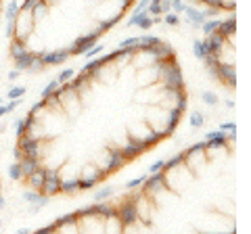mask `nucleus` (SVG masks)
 Returning <instances> with one entry per match:
<instances>
[{
  "label": "nucleus",
  "instance_id": "f257e3e1",
  "mask_svg": "<svg viewBox=\"0 0 251 234\" xmlns=\"http://www.w3.org/2000/svg\"><path fill=\"white\" fill-rule=\"evenodd\" d=\"M44 184H42V188L46 197H52V194H59L61 192V174H59V169H52V167H44Z\"/></svg>",
  "mask_w": 251,
  "mask_h": 234
},
{
  "label": "nucleus",
  "instance_id": "20e7f679",
  "mask_svg": "<svg viewBox=\"0 0 251 234\" xmlns=\"http://www.w3.org/2000/svg\"><path fill=\"white\" fill-rule=\"evenodd\" d=\"M99 38H100V34H99V32H94V34H88V36L77 38V40L74 42V46H72V48H69V54H84L86 50L90 48L92 44H97V42H99Z\"/></svg>",
  "mask_w": 251,
  "mask_h": 234
},
{
  "label": "nucleus",
  "instance_id": "39448f33",
  "mask_svg": "<svg viewBox=\"0 0 251 234\" xmlns=\"http://www.w3.org/2000/svg\"><path fill=\"white\" fill-rule=\"evenodd\" d=\"M17 146L21 149V153H23V155H40V140L34 138V136L23 134V136L19 138Z\"/></svg>",
  "mask_w": 251,
  "mask_h": 234
},
{
  "label": "nucleus",
  "instance_id": "a19ab883",
  "mask_svg": "<svg viewBox=\"0 0 251 234\" xmlns=\"http://www.w3.org/2000/svg\"><path fill=\"white\" fill-rule=\"evenodd\" d=\"M159 9H161V13H168V11L172 9V2H170V0H161Z\"/></svg>",
  "mask_w": 251,
  "mask_h": 234
},
{
  "label": "nucleus",
  "instance_id": "1a4fd4ad",
  "mask_svg": "<svg viewBox=\"0 0 251 234\" xmlns=\"http://www.w3.org/2000/svg\"><path fill=\"white\" fill-rule=\"evenodd\" d=\"M214 34H218L220 38H224L226 40V36H234L237 34V19L234 17H228V19H220V25L216 27V32Z\"/></svg>",
  "mask_w": 251,
  "mask_h": 234
},
{
  "label": "nucleus",
  "instance_id": "7c9ffc66",
  "mask_svg": "<svg viewBox=\"0 0 251 234\" xmlns=\"http://www.w3.org/2000/svg\"><path fill=\"white\" fill-rule=\"evenodd\" d=\"M186 157V155L184 153H178V155H174V157H172L170 161H166V165H163V169H172V167H174V165H178V163L180 161H182Z\"/></svg>",
  "mask_w": 251,
  "mask_h": 234
},
{
  "label": "nucleus",
  "instance_id": "ddd939ff",
  "mask_svg": "<svg viewBox=\"0 0 251 234\" xmlns=\"http://www.w3.org/2000/svg\"><path fill=\"white\" fill-rule=\"evenodd\" d=\"M44 178H46V174H44V167H38V169H34V171H31V174L27 176L29 188L40 190V188H42V184H44Z\"/></svg>",
  "mask_w": 251,
  "mask_h": 234
},
{
  "label": "nucleus",
  "instance_id": "f03ea898",
  "mask_svg": "<svg viewBox=\"0 0 251 234\" xmlns=\"http://www.w3.org/2000/svg\"><path fill=\"white\" fill-rule=\"evenodd\" d=\"M117 217L122 220V224L126 226H130V224H134L138 220V207H136V203L134 201H124L120 209H117Z\"/></svg>",
  "mask_w": 251,
  "mask_h": 234
},
{
  "label": "nucleus",
  "instance_id": "aec40b11",
  "mask_svg": "<svg viewBox=\"0 0 251 234\" xmlns=\"http://www.w3.org/2000/svg\"><path fill=\"white\" fill-rule=\"evenodd\" d=\"M17 15H19V2L17 0H9V6H6V21L17 19Z\"/></svg>",
  "mask_w": 251,
  "mask_h": 234
},
{
  "label": "nucleus",
  "instance_id": "f704fd0d",
  "mask_svg": "<svg viewBox=\"0 0 251 234\" xmlns=\"http://www.w3.org/2000/svg\"><path fill=\"white\" fill-rule=\"evenodd\" d=\"M220 130H222V132H230V134H237V123H234V121H224L222 126H220Z\"/></svg>",
  "mask_w": 251,
  "mask_h": 234
},
{
  "label": "nucleus",
  "instance_id": "4c0bfd02",
  "mask_svg": "<svg viewBox=\"0 0 251 234\" xmlns=\"http://www.w3.org/2000/svg\"><path fill=\"white\" fill-rule=\"evenodd\" d=\"M15 134H17V138H21L23 134H25V126H23V119L15 121Z\"/></svg>",
  "mask_w": 251,
  "mask_h": 234
},
{
  "label": "nucleus",
  "instance_id": "a18cd8bd",
  "mask_svg": "<svg viewBox=\"0 0 251 234\" xmlns=\"http://www.w3.org/2000/svg\"><path fill=\"white\" fill-rule=\"evenodd\" d=\"M170 2H182V0H170Z\"/></svg>",
  "mask_w": 251,
  "mask_h": 234
},
{
  "label": "nucleus",
  "instance_id": "0eeeda50",
  "mask_svg": "<svg viewBox=\"0 0 251 234\" xmlns=\"http://www.w3.org/2000/svg\"><path fill=\"white\" fill-rule=\"evenodd\" d=\"M203 46H205L207 54H218L220 57V50L224 48V38H220L218 34H209L203 38Z\"/></svg>",
  "mask_w": 251,
  "mask_h": 234
},
{
  "label": "nucleus",
  "instance_id": "2eb2a0df",
  "mask_svg": "<svg viewBox=\"0 0 251 234\" xmlns=\"http://www.w3.org/2000/svg\"><path fill=\"white\" fill-rule=\"evenodd\" d=\"M109 59H113L111 54H105V57H100V59H94V61H90V63H86V65H84L82 71H86V73H97V71H99V67H100V65H105Z\"/></svg>",
  "mask_w": 251,
  "mask_h": 234
},
{
  "label": "nucleus",
  "instance_id": "dca6fc26",
  "mask_svg": "<svg viewBox=\"0 0 251 234\" xmlns=\"http://www.w3.org/2000/svg\"><path fill=\"white\" fill-rule=\"evenodd\" d=\"M23 50H25V40H23V38L13 36V42H11V57L15 59V57H17V54H21Z\"/></svg>",
  "mask_w": 251,
  "mask_h": 234
},
{
  "label": "nucleus",
  "instance_id": "37998d69",
  "mask_svg": "<svg viewBox=\"0 0 251 234\" xmlns=\"http://www.w3.org/2000/svg\"><path fill=\"white\" fill-rule=\"evenodd\" d=\"M19 69H13V71H9V80H17V77H19Z\"/></svg>",
  "mask_w": 251,
  "mask_h": 234
},
{
  "label": "nucleus",
  "instance_id": "9d476101",
  "mask_svg": "<svg viewBox=\"0 0 251 234\" xmlns=\"http://www.w3.org/2000/svg\"><path fill=\"white\" fill-rule=\"evenodd\" d=\"M124 163H126L124 153L117 151V149H111V151H109V163L103 167V171H105V174H109V171H115L117 167H122Z\"/></svg>",
  "mask_w": 251,
  "mask_h": 234
},
{
  "label": "nucleus",
  "instance_id": "c03bdc74",
  "mask_svg": "<svg viewBox=\"0 0 251 234\" xmlns=\"http://www.w3.org/2000/svg\"><path fill=\"white\" fill-rule=\"evenodd\" d=\"M6 113H9V109H6V105H0V117L6 115Z\"/></svg>",
  "mask_w": 251,
  "mask_h": 234
},
{
  "label": "nucleus",
  "instance_id": "ea45409f",
  "mask_svg": "<svg viewBox=\"0 0 251 234\" xmlns=\"http://www.w3.org/2000/svg\"><path fill=\"white\" fill-rule=\"evenodd\" d=\"M149 2H151V0H140V2L136 4V9H134V13H143V11H147V6H149Z\"/></svg>",
  "mask_w": 251,
  "mask_h": 234
},
{
  "label": "nucleus",
  "instance_id": "4be33fe9",
  "mask_svg": "<svg viewBox=\"0 0 251 234\" xmlns=\"http://www.w3.org/2000/svg\"><path fill=\"white\" fill-rule=\"evenodd\" d=\"M191 128H203V123H205V117H203V113L201 111H193V115H191Z\"/></svg>",
  "mask_w": 251,
  "mask_h": 234
},
{
  "label": "nucleus",
  "instance_id": "5701e85b",
  "mask_svg": "<svg viewBox=\"0 0 251 234\" xmlns=\"http://www.w3.org/2000/svg\"><path fill=\"white\" fill-rule=\"evenodd\" d=\"M103 50H105V44H103V42H97V44H92L90 48L84 52V57H86V59H92V57H97V54L103 52Z\"/></svg>",
  "mask_w": 251,
  "mask_h": 234
},
{
  "label": "nucleus",
  "instance_id": "cd10ccee",
  "mask_svg": "<svg viewBox=\"0 0 251 234\" xmlns=\"http://www.w3.org/2000/svg\"><path fill=\"white\" fill-rule=\"evenodd\" d=\"M59 86H61V84H59L57 80H52V82H49V84H46V88L42 90V98H50V94H52V92H54V90H57V88H59Z\"/></svg>",
  "mask_w": 251,
  "mask_h": 234
},
{
  "label": "nucleus",
  "instance_id": "c85d7f7f",
  "mask_svg": "<svg viewBox=\"0 0 251 234\" xmlns=\"http://www.w3.org/2000/svg\"><path fill=\"white\" fill-rule=\"evenodd\" d=\"M74 75H75V69H63V71L59 73V77H57V82L59 84H65L67 80H72Z\"/></svg>",
  "mask_w": 251,
  "mask_h": 234
},
{
  "label": "nucleus",
  "instance_id": "473e14b6",
  "mask_svg": "<svg viewBox=\"0 0 251 234\" xmlns=\"http://www.w3.org/2000/svg\"><path fill=\"white\" fill-rule=\"evenodd\" d=\"M25 94V86H15V88H9V98H21Z\"/></svg>",
  "mask_w": 251,
  "mask_h": 234
},
{
  "label": "nucleus",
  "instance_id": "de8ad7c7",
  "mask_svg": "<svg viewBox=\"0 0 251 234\" xmlns=\"http://www.w3.org/2000/svg\"><path fill=\"white\" fill-rule=\"evenodd\" d=\"M0 103H2V100H0Z\"/></svg>",
  "mask_w": 251,
  "mask_h": 234
},
{
  "label": "nucleus",
  "instance_id": "423d86ee",
  "mask_svg": "<svg viewBox=\"0 0 251 234\" xmlns=\"http://www.w3.org/2000/svg\"><path fill=\"white\" fill-rule=\"evenodd\" d=\"M145 149H147V144L143 142V140H138V138H130V142L124 146V149H122V153H124L126 161H130V159L138 157L140 153H145Z\"/></svg>",
  "mask_w": 251,
  "mask_h": 234
},
{
  "label": "nucleus",
  "instance_id": "6ab92c4d",
  "mask_svg": "<svg viewBox=\"0 0 251 234\" xmlns=\"http://www.w3.org/2000/svg\"><path fill=\"white\" fill-rule=\"evenodd\" d=\"M136 27L145 29V32H147V29H151V27H153V19L149 17V13H147V11L140 13V19H138V23H136Z\"/></svg>",
  "mask_w": 251,
  "mask_h": 234
},
{
  "label": "nucleus",
  "instance_id": "9b49d317",
  "mask_svg": "<svg viewBox=\"0 0 251 234\" xmlns=\"http://www.w3.org/2000/svg\"><path fill=\"white\" fill-rule=\"evenodd\" d=\"M69 57L67 50H52V52H44L42 57V65H59V63H65Z\"/></svg>",
  "mask_w": 251,
  "mask_h": 234
},
{
  "label": "nucleus",
  "instance_id": "2f4dec72",
  "mask_svg": "<svg viewBox=\"0 0 251 234\" xmlns=\"http://www.w3.org/2000/svg\"><path fill=\"white\" fill-rule=\"evenodd\" d=\"M17 36V19H9L6 21V38Z\"/></svg>",
  "mask_w": 251,
  "mask_h": 234
},
{
  "label": "nucleus",
  "instance_id": "79ce46f5",
  "mask_svg": "<svg viewBox=\"0 0 251 234\" xmlns=\"http://www.w3.org/2000/svg\"><path fill=\"white\" fill-rule=\"evenodd\" d=\"M13 155H15V161H21V159H23V153H21V149H19V146H17V149L13 151Z\"/></svg>",
  "mask_w": 251,
  "mask_h": 234
},
{
  "label": "nucleus",
  "instance_id": "e433bc0d",
  "mask_svg": "<svg viewBox=\"0 0 251 234\" xmlns=\"http://www.w3.org/2000/svg\"><path fill=\"white\" fill-rule=\"evenodd\" d=\"M163 165H166V161L159 159V161H155L153 165L149 167V171H151V174H157V171H163Z\"/></svg>",
  "mask_w": 251,
  "mask_h": 234
},
{
  "label": "nucleus",
  "instance_id": "49530a36",
  "mask_svg": "<svg viewBox=\"0 0 251 234\" xmlns=\"http://www.w3.org/2000/svg\"><path fill=\"white\" fill-rule=\"evenodd\" d=\"M0 226H2V222H0Z\"/></svg>",
  "mask_w": 251,
  "mask_h": 234
},
{
  "label": "nucleus",
  "instance_id": "a211bd4d",
  "mask_svg": "<svg viewBox=\"0 0 251 234\" xmlns=\"http://www.w3.org/2000/svg\"><path fill=\"white\" fill-rule=\"evenodd\" d=\"M218 25H220V19H205L201 23V29H203V34H205V36H209V34L216 32Z\"/></svg>",
  "mask_w": 251,
  "mask_h": 234
},
{
  "label": "nucleus",
  "instance_id": "c9c22d12",
  "mask_svg": "<svg viewBox=\"0 0 251 234\" xmlns=\"http://www.w3.org/2000/svg\"><path fill=\"white\" fill-rule=\"evenodd\" d=\"M145 180H147V176H138V178H132V180L126 184V186H128V188H136V186L145 184Z\"/></svg>",
  "mask_w": 251,
  "mask_h": 234
},
{
  "label": "nucleus",
  "instance_id": "f8f14e48",
  "mask_svg": "<svg viewBox=\"0 0 251 234\" xmlns=\"http://www.w3.org/2000/svg\"><path fill=\"white\" fill-rule=\"evenodd\" d=\"M13 61H15V67H17L19 71L31 69V65H34V57H31V52H29V50H23V52L17 54V57H15Z\"/></svg>",
  "mask_w": 251,
  "mask_h": 234
},
{
  "label": "nucleus",
  "instance_id": "bb28decb",
  "mask_svg": "<svg viewBox=\"0 0 251 234\" xmlns=\"http://www.w3.org/2000/svg\"><path fill=\"white\" fill-rule=\"evenodd\" d=\"M178 123H180V111H178V109H174V111H172L170 113V123H168V134H170V132H174V128L178 126Z\"/></svg>",
  "mask_w": 251,
  "mask_h": 234
},
{
  "label": "nucleus",
  "instance_id": "412c9836",
  "mask_svg": "<svg viewBox=\"0 0 251 234\" xmlns=\"http://www.w3.org/2000/svg\"><path fill=\"white\" fill-rule=\"evenodd\" d=\"M193 52H195V57L201 59V61L207 57V50H205V46H203V40H195L193 42Z\"/></svg>",
  "mask_w": 251,
  "mask_h": 234
},
{
  "label": "nucleus",
  "instance_id": "7ed1b4c3",
  "mask_svg": "<svg viewBox=\"0 0 251 234\" xmlns=\"http://www.w3.org/2000/svg\"><path fill=\"white\" fill-rule=\"evenodd\" d=\"M211 73H214V77H218L220 82H222L224 86L228 84V86H234V82H237V73H234V67H226L222 61H220L218 65L211 67Z\"/></svg>",
  "mask_w": 251,
  "mask_h": 234
},
{
  "label": "nucleus",
  "instance_id": "393cba45",
  "mask_svg": "<svg viewBox=\"0 0 251 234\" xmlns=\"http://www.w3.org/2000/svg\"><path fill=\"white\" fill-rule=\"evenodd\" d=\"M9 178H11V180H23V174H21V165H19V161H15L13 165L9 167Z\"/></svg>",
  "mask_w": 251,
  "mask_h": 234
},
{
  "label": "nucleus",
  "instance_id": "c756f323",
  "mask_svg": "<svg viewBox=\"0 0 251 234\" xmlns=\"http://www.w3.org/2000/svg\"><path fill=\"white\" fill-rule=\"evenodd\" d=\"M201 98H203V103H205V105H209V107H214V105L218 103V96L214 94V92H209V90H205V92H203V94H201Z\"/></svg>",
  "mask_w": 251,
  "mask_h": 234
},
{
  "label": "nucleus",
  "instance_id": "6e6552de",
  "mask_svg": "<svg viewBox=\"0 0 251 234\" xmlns=\"http://www.w3.org/2000/svg\"><path fill=\"white\" fill-rule=\"evenodd\" d=\"M19 165H21L23 178H27L31 171L40 167V155H23V159L19 161Z\"/></svg>",
  "mask_w": 251,
  "mask_h": 234
},
{
  "label": "nucleus",
  "instance_id": "4468645a",
  "mask_svg": "<svg viewBox=\"0 0 251 234\" xmlns=\"http://www.w3.org/2000/svg\"><path fill=\"white\" fill-rule=\"evenodd\" d=\"M184 13L188 15V23H191L193 27H201V23L205 21V13L203 11H197V9H193V6H184Z\"/></svg>",
  "mask_w": 251,
  "mask_h": 234
},
{
  "label": "nucleus",
  "instance_id": "b1692460",
  "mask_svg": "<svg viewBox=\"0 0 251 234\" xmlns=\"http://www.w3.org/2000/svg\"><path fill=\"white\" fill-rule=\"evenodd\" d=\"M111 194H113V186H103L100 190L94 192V201H105L111 197Z\"/></svg>",
  "mask_w": 251,
  "mask_h": 234
},
{
  "label": "nucleus",
  "instance_id": "72a5a7b5",
  "mask_svg": "<svg viewBox=\"0 0 251 234\" xmlns=\"http://www.w3.org/2000/svg\"><path fill=\"white\" fill-rule=\"evenodd\" d=\"M161 21H166L168 25L174 27V25H178V23H180V15H176V13H168L166 17H161Z\"/></svg>",
  "mask_w": 251,
  "mask_h": 234
},
{
  "label": "nucleus",
  "instance_id": "a878e982",
  "mask_svg": "<svg viewBox=\"0 0 251 234\" xmlns=\"http://www.w3.org/2000/svg\"><path fill=\"white\" fill-rule=\"evenodd\" d=\"M23 199H25V203H38V201L42 199V192L40 190H34V188L25 190V192H23Z\"/></svg>",
  "mask_w": 251,
  "mask_h": 234
},
{
  "label": "nucleus",
  "instance_id": "58836bf2",
  "mask_svg": "<svg viewBox=\"0 0 251 234\" xmlns=\"http://www.w3.org/2000/svg\"><path fill=\"white\" fill-rule=\"evenodd\" d=\"M38 2V0H23V2L19 4V11H23V13H25V11H31V6H34Z\"/></svg>",
  "mask_w": 251,
  "mask_h": 234
},
{
  "label": "nucleus",
  "instance_id": "f3484780",
  "mask_svg": "<svg viewBox=\"0 0 251 234\" xmlns=\"http://www.w3.org/2000/svg\"><path fill=\"white\" fill-rule=\"evenodd\" d=\"M75 190H80V180H61V192L65 194H74Z\"/></svg>",
  "mask_w": 251,
  "mask_h": 234
}]
</instances>
